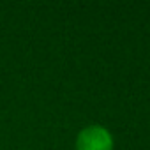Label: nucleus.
I'll use <instances>...</instances> for the list:
<instances>
[{
  "mask_svg": "<svg viewBox=\"0 0 150 150\" xmlns=\"http://www.w3.org/2000/svg\"><path fill=\"white\" fill-rule=\"evenodd\" d=\"M76 150H113V136L103 125H88L78 132Z\"/></svg>",
  "mask_w": 150,
  "mask_h": 150,
  "instance_id": "obj_1",
  "label": "nucleus"
}]
</instances>
